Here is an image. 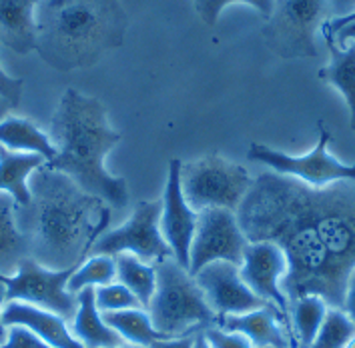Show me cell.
Listing matches in <instances>:
<instances>
[{
	"instance_id": "9c48e42d",
	"label": "cell",
	"mask_w": 355,
	"mask_h": 348,
	"mask_svg": "<svg viewBox=\"0 0 355 348\" xmlns=\"http://www.w3.org/2000/svg\"><path fill=\"white\" fill-rule=\"evenodd\" d=\"M161 201L139 202L125 224L105 230L96 239L89 257H116L121 253H131L149 264H159L173 257L161 230Z\"/></svg>"
},
{
	"instance_id": "3957f363",
	"label": "cell",
	"mask_w": 355,
	"mask_h": 348,
	"mask_svg": "<svg viewBox=\"0 0 355 348\" xmlns=\"http://www.w3.org/2000/svg\"><path fill=\"white\" fill-rule=\"evenodd\" d=\"M49 138L56 148V156L46 163L49 168L64 172L111 208L123 210L129 204L127 178L112 176L105 166L121 134L109 125L107 109L98 98L67 89L53 114Z\"/></svg>"
},
{
	"instance_id": "7c38bea8",
	"label": "cell",
	"mask_w": 355,
	"mask_h": 348,
	"mask_svg": "<svg viewBox=\"0 0 355 348\" xmlns=\"http://www.w3.org/2000/svg\"><path fill=\"white\" fill-rule=\"evenodd\" d=\"M239 273L245 284L267 304L277 309L291 324L289 300L281 289V280L287 275V258L279 246L267 240L249 242Z\"/></svg>"
},
{
	"instance_id": "ac0fdd59",
	"label": "cell",
	"mask_w": 355,
	"mask_h": 348,
	"mask_svg": "<svg viewBox=\"0 0 355 348\" xmlns=\"http://www.w3.org/2000/svg\"><path fill=\"white\" fill-rule=\"evenodd\" d=\"M78 309L73 318V334L85 348H114L125 345V340L105 322L101 311L96 309L94 289H85L76 294Z\"/></svg>"
},
{
	"instance_id": "8d00e7d4",
	"label": "cell",
	"mask_w": 355,
	"mask_h": 348,
	"mask_svg": "<svg viewBox=\"0 0 355 348\" xmlns=\"http://www.w3.org/2000/svg\"><path fill=\"white\" fill-rule=\"evenodd\" d=\"M4 306H6V286L0 282V347L8 338V327L4 324Z\"/></svg>"
},
{
	"instance_id": "ab89813d",
	"label": "cell",
	"mask_w": 355,
	"mask_h": 348,
	"mask_svg": "<svg viewBox=\"0 0 355 348\" xmlns=\"http://www.w3.org/2000/svg\"><path fill=\"white\" fill-rule=\"evenodd\" d=\"M114 348H145V347H137V345H127V342H125V345H121V347H114Z\"/></svg>"
},
{
	"instance_id": "1f68e13d",
	"label": "cell",
	"mask_w": 355,
	"mask_h": 348,
	"mask_svg": "<svg viewBox=\"0 0 355 348\" xmlns=\"http://www.w3.org/2000/svg\"><path fill=\"white\" fill-rule=\"evenodd\" d=\"M20 96H22V80L8 76L0 64V98H4L12 109H17L20 104Z\"/></svg>"
},
{
	"instance_id": "52a82bcc",
	"label": "cell",
	"mask_w": 355,
	"mask_h": 348,
	"mask_svg": "<svg viewBox=\"0 0 355 348\" xmlns=\"http://www.w3.org/2000/svg\"><path fill=\"white\" fill-rule=\"evenodd\" d=\"M325 20H329L327 0H273L263 40L281 58L315 56V35Z\"/></svg>"
},
{
	"instance_id": "484cf974",
	"label": "cell",
	"mask_w": 355,
	"mask_h": 348,
	"mask_svg": "<svg viewBox=\"0 0 355 348\" xmlns=\"http://www.w3.org/2000/svg\"><path fill=\"white\" fill-rule=\"evenodd\" d=\"M116 278V264L112 257H89L85 258L73 276L69 278V291L78 294L85 289H98L114 282Z\"/></svg>"
},
{
	"instance_id": "4316f807",
	"label": "cell",
	"mask_w": 355,
	"mask_h": 348,
	"mask_svg": "<svg viewBox=\"0 0 355 348\" xmlns=\"http://www.w3.org/2000/svg\"><path fill=\"white\" fill-rule=\"evenodd\" d=\"M355 336V324L341 309H329L315 338L307 348H345Z\"/></svg>"
},
{
	"instance_id": "cb8c5ba5",
	"label": "cell",
	"mask_w": 355,
	"mask_h": 348,
	"mask_svg": "<svg viewBox=\"0 0 355 348\" xmlns=\"http://www.w3.org/2000/svg\"><path fill=\"white\" fill-rule=\"evenodd\" d=\"M105 322L111 327L127 345L149 348L153 342L165 338L153 327L149 312L145 309H129L119 312H101Z\"/></svg>"
},
{
	"instance_id": "2e32d148",
	"label": "cell",
	"mask_w": 355,
	"mask_h": 348,
	"mask_svg": "<svg viewBox=\"0 0 355 348\" xmlns=\"http://www.w3.org/2000/svg\"><path fill=\"white\" fill-rule=\"evenodd\" d=\"M4 324L6 327H24L33 330L38 338L55 348H85L76 340L67 320L55 312L42 311L24 302H6L4 306Z\"/></svg>"
},
{
	"instance_id": "d6986e66",
	"label": "cell",
	"mask_w": 355,
	"mask_h": 348,
	"mask_svg": "<svg viewBox=\"0 0 355 348\" xmlns=\"http://www.w3.org/2000/svg\"><path fill=\"white\" fill-rule=\"evenodd\" d=\"M0 147L12 152L38 154L46 163L56 156V148L49 134L38 129L33 120L20 116H6L0 120Z\"/></svg>"
},
{
	"instance_id": "e0dca14e",
	"label": "cell",
	"mask_w": 355,
	"mask_h": 348,
	"mask_svg": "<svg viewBox=\"0 0 355 348\" xmlns=\"http://www.w3.org/2000/svg\"><path fill=\"white\" fill-rule=\"evenodd\" d=\"M37 4L38 0H0V46L17 55L37 51Z\"/></svg>"
},
{
	"instance_id": "6da1fadb",
	"label": "cell",
	"mask_w": 355,
	"mask_h": 348,
	"mask_svg": "<svg viewBox=\"0 0 355 348\" xmlns=\"http://www.w3.org/2000/svg\"><path fill=\"white\" fill-rule=\"evenodd\" d=\"M235 214L249 242H275L285 253L289 304L315 294L329 309L343 306L355 268V181L315 188L265 170Z\"/></svg>"
},
{
	"instance_id": "30bf717a",
	"label": "cell",
	"mask_w": 355,
	"mask_h": 348,
	"mask_svg": "<svg viewBox=\"0 0 355 348\" xmlns=\"http://www.w3.org/2000/svg\"><path fill=\"white\" fill-rule=\"evenodd\" d=\"M76 266L67 271H51L37 260H22L15 275H0L6 286V302H24L42 311L55 312L67 322L73 320L78 309V296L69 291V278Z\"/></svg>"
},
{
	"instance_id": "603a6c76",
	"label": "cell",
	"mask_w": 355,
	"mask_h": 348,
	"mask_svg": "<svg viewBox=\"0 0 355 348\" xmlns=\"http://www.w3.org/2000/svg\"><path fill=\"white\" fill-rule=\"evenodd\" d=\"M114 258L116 264V282L125 284L131 291L143 309H147L157 289V268L131 253H121Z\"/></svg>"
},
{
	"instance_id": "ba28073f",
	"label": "cell",
	"mask_w": 355,
	"mask_h": 348,
	"mask_svg": "<svg viewBox=\"0 0 355 348\" xmlns=\"http://www.w3.org/2000/svg\"><path fill=\"white\" fill-rule=\"evenodd\" d=\"M329 143H331L329 130L323 127V122H319V140L311 152L293 156V154L281 152L261 143H251V147L247 150V158L267 166L269 170L277 174L295 178L300 183L315 186V188L355 181V165H345L337 161L334 154H329L327 150Z\"/></svg>"
},
{
	"instance_id": "9a60e30c",
	"label": "cell",
	"mask_w": 355,
	"mask_h": 348,
	"mask_svg": "<svg viewBox=\"0 0 355 348\" xmlns=\"http://www.w3.org/2000/svg\"><path fill=\"white\" fill-rule=\"evenodd\" d=\"M217 327L243 334L255 348H300L289 320L273 306L245 314H227L217 318Z\"/></svg>"
},
{
	"instance_id": "8fae6325",
	"label": "cell",
	"mask_w": 355,
	"mask_h": 348,
	"mask_svg": "<svg viewBox=\"0 0 355 348\" xmlns=\"http://www.w3.org/2000/svg\"><path fill=\"white\" fill-rule=\"evenodd\" d=\"M249 239L233 210L207 208L199 212L189 255V275L195 276L207 264L225 260L241 266Z\"/></svg>"
},
{
	"instance_id": "f1b7e54d",
	"label": "cell",
	"mask_w": 355,
	"mask_h": 348,
	"mask_svg": "<svg viewBox=\"0 0 355 348\" xmlns=\"http://www.w3.org/2000/svg\"><path fill=\"white\" fill-rule=\"evenodd\" d=\"M235 2H243V4L253 6L255 10L261 12L263 17H265V20L269 19L271 8H273V0H195V8H197L199 17L203 19L205 24L215 26L217 20H219V15L223 12L225 6L235 4Z\"/></svg>"
},
{
	"instance_id": "60d3db41",
	"label": "cell",
	"mask_w": 355,
	"mask_h": 348,
	"mask_svg": "<svg viewBox=\"0 0 355 348\" xmlns=\"http://www.w3.org/2000/svg\"><path fill=\"white\" fill-rule=\"evenodd\" d=\"M345 348H355V336L352 338V340H349V342H347V347Z\"/></svg>"
},
{
	"instance_id": "d590c367",
	"label": "cell",
	"mask_w": 355,
	"mask_h": 348,
	"mask_svg": "<svg viewBox=\"0 0 355 348\" xmlns=\"http://www.w3.org/2000/svg\"><path fill=\"white\" fill-rule=\"evenodd\" d=\"M334 42H336L339 48L347 46L349 42H355V22L352 24H345L343 28L337 30V35L334 37Z\"/></svg>"
},
{
	"instance_id": "7402d4cb",
	"label": "cell",
	"mask_w": 355,
	"mask_h": 348,
	"mask_svg": "<svg viewBox=\"0 0 355 348\" xmlns=\"http://www.w3.org/2000/svg\"><path fill=\"white\" fill-rule=\"evenodd\" d=\"M325 44L329 48L331 60L325 68L319 71V78L341 92L349 109V125L355 132V42L339 48L329 38L325 40Z\"/></svg>"
},
{
	"instance_id": "836d02e7",
	"label": "cell",
	"mask_w": 355,
	"mask_h": 348,
	"mask_svg": "<svg viewBox=\"0 0 355 348\" xmlns=\"http://www.w3.org/2000/svg\"><path fill=\"white\" fill-rule=\"evenodd\" d=\"M341 311L345 312V314L352 318V322L355 324V268L352 271L349 280H347V289H345V298H343Z\"/></svg>"
},
{
	"instance_id": "d4e9b609",
	"label": "cell",
	"mask_w": 355,
	"mask_h": 348,
	"mask_svg": "<svg viewBox=\"0 0 355 348\" xmlns=\"http://www.w3.org/2000/svg\"><path fill=\"white\" fill-rule=\"evenodd\" d=\"M327 311H329L327 302L315 294L301 296L289 304L291 329H293V336L297 340V347L307 348L311 345Z\"/></svg>"
},
{
	"instance_id": "277c9868",
	"label": "cell",
	"mask_w": 355,
	"mask_h": 348,
	"mask_svg": "<svg viewBox=\"0 0 355 348\" xmlns=\"http://www.w3.org/2000/svg\"><path fill=\"white\" fill-rule=\"evenodd\" d=\"M38 56L60 73L89 68L125 40L129 19L119 0H38Z\"/></svg>"
},
{
	"instance_id": "f35d334b",
	"label": "cell",
	"mask_w": 355,
	"mask_h": 348,
	"mask_svg": "<svg viewBox=\"0 0 355 348\" xmlns=\"http://www.w3.org/2000/svg\"><path fill=\"white\" fill-rule=\"evenodd\" d=\"M10 110H12V107H10L4 98H0V120H2V118H6Z\"/></svg>"
},
{
	"instance_id": "44dd1931",
	"label": "cell",
	"mask_w": 355,
	"mask_h": 348,
	"mask_svg": "<svg viewBox=\"0 0 355 348\" xmlns=\"http://www.w3.org/2000/svg\"><path fill=\"white\" fill-rule=\"evenodd\" d=\"M15 208L17 202L12 196L0 192V275L4 276L15 275L22 260L31 258L26 240L17 226Z\"/></svg>"
},
{
	"instance_id": "74e56055",
	"label": "cell",
	"mask_w": 355,
	"mask_h": 348,
	"mask_svg": "<svg viewBox=\"0 0 355 348\" xmlns=\"http://www.w3.org/2000/svg\"><path fill=\"white\" fill-rule=\"evenodd\" d=\"M193 348H211V347H209V342H207L203 330H201V332H197V336H195V345H193Z\"/></svg>"
},
{
	"instance_id": "5bb4252c",
	"label": "cell",
	"mask_w": 355,
	"mask_h": 348,
	"mask_svg": "<svg viewBox=\"0 0 355 348\" xmlns=\"http://www.w3.org/2000/svg\"><path fill=\"white\" fill-rule=\"evenodd\" d=\"M181 161L171 158L168 163V176L165 196H163V210H161V230L167 244L173 250L175 260L189 271V255L191 244L195 237L199 212H195L185 201L183 188H181Z\"/></svg>"
},
{
	"instance_id": "f546056e",
	"label": "cell",
	"mask_w": 355,
	"mask_h": 348,
	"mask_svg": "<svg viewBox=\"0 0 355 348\" xmlns=\"http://www.w3.org/2000/svg\"><path fill=\"white\" fill-rule=\"evenodd\" d=\"M205 334L207 342L211 348H255L249 338L239 334V332H227L221 327H209V329L203 330Z\"/></svg>"
},
{
	"instance_id": "4fadbf2b",
	"label": "cell",
	"mask_w": 355,
	"mask_h": 348,
	"mask_svg": "<svg viewBox=\"0 0 355 348\" xmlns=\"http://www.w3.org/2000/svg\"><path fill=\"white\" fill-rule=\"evenodd\" d=\"M195 280L201 286L207 302L211 311L217 314V318L271 306L245 284L237 264L225 260L211 262L195 275Z\"/></svg>"
},
{
	"instance_id": "4dcf8cb0",
	"label": "cell",
	"mask_w": 355,
	"mask_h": 348,
	"mask_svg": "<svg viewBox=\"0 0 355 348\" xmlns=\"http://www.w3.org/2000/svg\"><path fill=\"white\" fill-rule=\"evenodd\" d=\"M0 348H55L24 327H8V338Z\"/></svg>"
},
{
	"instance_id": "ffe728a7",
	"label": "cell",
	"mask_w": 355,
	"mask_h": 348,
	"mask_svg": "<svg viewBox=\"0 0 355 348\" xmlns=\"http://www.w3.org/2000/svg\"><path fill=\"white\" fill-rule=\"evenodd\" d=\"M46 161L38 154L12 152L0 147V192H6L17 202V206H24L31 201L28 178L31 174L44 165Z\"/></svg>"
},
{
	"instance_id": "7a4b0ae2",
	"label": "cell",
	"mask_w": 355,
	"mask_h": 348,
	"mask_svg": "<svg viewBox=\"0 0 355 348\" xmlns=\"http://www.w3.org/2000/svg\"><path fill=\"white\" fill-rule=\"evenodd\" d=\"M28 188L31 201L15 208V219L31 258L51 271L78 266L109 230L111 206L46 163L31 174Z\"/></svg>"
},
{
	"instance_id": "8992f818",
	"label": "cell",
	"mask_w": 355,
	"mask_h": 348,
	"mask_svg": "<svg viewBox=\"0 0 355 348\" xmlns=\"http://www.w3.org/2000/svg\"><path fill=\"white\" fill-rule=\"evenodd\" d=\"M251 184L253 178L243 165L231 163L219 154H207L181 165V188L195 212L207 208L237 212Z\"/></svg>"
},
{
	"instance_id": "5b68a950",
	"label": "cell",
	"mask_w": 355,
	"mask_h": 348,
	"mask_svg": "<svg viewBox=\"0 0 355 348\" xmlns=\"http://www.w3.org/2000/svg\"><path fill=\"white\" fill-rule=\"evenodd\" d=\"M155 268L157 289L147 312L157 332L165 338H177L217 324V314L211 311L195 276L189 275L175 257L165 258Z\"/></svg>"
},
{
	"instance_id": "83f0119b",
	"label": "cell",
	"mask_w": 355,
	"mask_h": 348,
	"mask_svg": "<svg viewBox=\"0 0 355 348\" xmlns=\"http://www.w3.org/2000/svg\"><path fill=\"white\" fill-rule=\"evenodd\" d=\"M94 300L96 309L101 312H119L129 311V309H143L137 296L121 282H111L107 286L94 289ZM147 311V309H145Z\"/></svg>"
},
{
	"instance_id": "e575fe53",
	"label": "cell",
	"mask_w": 355,
	"mask_h": 348,
	"mask_svg": "<svg viewBox=\"0 0 355 348\" xmlns=\"http://www.w3.org/2000/svg\"><path fill=\"white\" fill-rule=\"evenodd\" d=\"M329 19H341L355 12V0H327Z\"/></svg>"
},
{
	"instance_id": "d6a6232c",
	"label": "cell",
	"mask_w": 355,
	"mask_h": 348,
	"mask_svg": "<svg viewBox=\"0 0 355 348\" xmlns=\"http://www.w3.org/2000/svg\"><path fill=\"white\" fill-rule=\"evenodd\" d=\"M195 334H185V336H177V338H161L157 342H153L149 348H193L195 345Z\"/></svg>"
}]
</instances>
